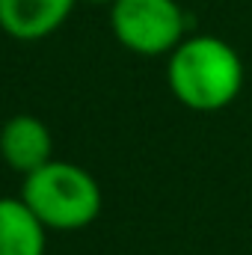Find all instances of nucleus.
<instances>
[{
	"label": "nucleus",
	"instance_id": "7ed1b4c3",
	"mask_svg": "<svg viewBox=\"0 0 252 255\" xmlns=\"http://www.w3.org/2000/svg\"><path fill=\"white\" fill-rule=\"evenodd\" d=\"M116 42L139 57H169L187 39V15L178 0H116L110 3Z\"/></svg>",
	"mask_w": 252,
	"mask_h": 255
},
{
	"label": "nucleus",
	"instance_id": "39448f33",
	"mask_svg": "<svg viewBox=\"0 0 252 255\" xmlns=\"http://www.w3.org/2000/svg\"><path fill=\"white\" fill-rule=\"evenodd\" d=\"M77 0H0V30L18 42H39L68 21Z\"/></svg>",
	"mask_w": 252,
	"mask_h": 255
},
{
	"label": "nucleus",
	"instance_id": "423d86ee",
	"mask_svg": "<svg viewBox=\"0 0 252 255\" xmlns=\"http://www.w3.org/2000/svg\"><path fill=\"white\" fill-rule=\"evenodd\" d=\"M48 229L18 196H0V255H45Z\"/></svg>",
	"mask_w": 252,
	"mask_h": 255
},
{
	"label": "nucleus",
	"instance_id": "0eeeda50",
	"mask_svg": "<svg viewBox=\"0 0 252 255\" xmlns=\"http://www.w3.org/2000/svg\"><path fill=\"white\" fill-rule=\"evenodd\" d=\"M89 3H116V0H89Z\"/></svg>",
	"mask_w": 252,
	"mask_h": 255
},
{
	"label": "nucleus",
	"instance_id": "f257e3e1",
	"mask_svg": "<svg viewBox=\"0 0 252 255\" xmlns=\"http://www.w3.org/2000/svg\"><path fill=\"white\" fill-rule=\"evenodd\" d=\"M244 60L220 36H187L166 63L169 92L196 113L226 110L244 89Z\"/></svg>",
	"mask_w": 252,
	"mask_h": 255
},
{
	"label": "nucleus",
	"instance_id": "20e7f679",
	"mask_svg": "<svg viewBox=\"0 0 252 255\" xmlns=\"http://www.w3.org/2000/svg\"><path fill=\"white\" fill-rule=\"evenodd\" d=\"M54 154V139L51 130L42 119L30 113H18L6 119L0 128V157L12 172L30 175L39 166H45Z\"/></svg>",
	"mask_w": 252,
	"mask_h": 255
},
{
	"label": "nucleus",
	"instance_id": "f03ea898",
	"mask_svg": "<svg viewBox=\"0 0 252 255\" xmlns=\"http://www.w3.org/2000/svg\"><path fill=\"white\" fill-rule=\"evenodd\" d=\"M21 199L51 232H77L98 220L104 196L92 172L71 160H48L24 175Z\"/></svg>",
	"mask_w": 252,
	"mask_h": 255
}]
</instances>
